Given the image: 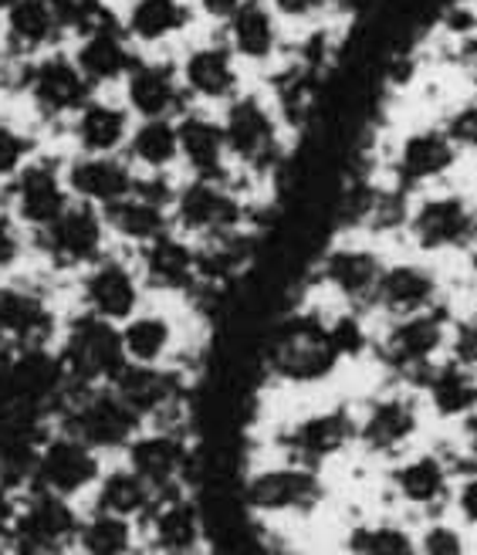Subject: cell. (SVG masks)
Instances as JSON below:
<instances>
[{
  "label": "cell",
  "instance_id": "bcb514c9",
  "mask_svg": "<svg viewBox=\"0 0 477 555\" xmlns=\"http://www.w3.org/2000/svg\"><path fill=\"white\" fill-rule=\"evenodd\" d=\"M416 555H467V542L457 525L434 521L416 539Z\"/></svg>",
  "mask_w": 477,
  "mask_h": 555
},
{
  "label": "cell",
  "instance_id": "681fc988",
  "mask_svg": "<svg viewBox=\"0 0 477 555\" xmlns=\"http://www.w3.org/2000/svg\"><path fill=\"white\" fill-rule=\"evenodd\" d=\"M325 0H268V8L278 14V21H308L322 11Z\"/></svg>",
  "mask_w": 477,
  "mask_h": 555
},
{
  "label": "cell",
  "instance_id": "83f0119b",
  "mask_svg": "<svg viewBox=\"0 0 477 555\" xmlns=\"http://www.w3.org/2000/svg\"><path fill=\"white\" fill-rule=\"evenodd\" d=\"M180 132V163L190 170V177L204 180H231V153L228 139H223V122L214 119L201 108H186L177 119Z\"/></svg>",
  "mask_w": 477,
  "mask_h": 555
},
{
  "label": "cell",
  "instance_id": "3957f363",
  "mask_svg": "<svg viewBox=\"0 0 477 555\" xmlns=\"http://www.w3.org/2000/svg\"><path fill=\"white\" fill-rule=\"evenodd\" d=\"M44 274H11L0 278V346L41 352L62 332L51 285Z\"/></svg>",
  "mask_w": 477,
  "mask_h": 555
},
{
  "label": "cell",
  "instance_id": "9a60e30c",
  "mask_svg": "<svg viewBox=\"0 0 477 555\" xmlns=\"http://www.w3.org/2000/svg\"><path fill=\"white\" fill-rule=\"evenodd\" d=\"M325 485L315 467L308 464H282L265 467L244 485V502L261 515H305L322 505Z\"/></svg>",
  "mask_w": 477,
  "mask_h": 555
},
{
  "label": "cell",
  "instance_id": "816d5d0a",
  "mask_svg": "<svg viewBox=\"0 0 477 555\" xmlns=\"http://www.w3.org/2000/svg\"><path fill=\"white\" fill-rule=\"evenodd\" d=\"M241 4H244V0H193V8L201 11L204 17L217 21V24H228Z\"/></svg>",
  "mask_w": 477,
  "mask_h": 555
},
{
  "label": "cell",
  "instance_id": "8992f818",
  "mask_svg": "<svg viewBox=\"0 0 477 555\" xmlns=\"http://www.w3.org/2000/svg\"><path fill=\"white\" fill-rule=\"evenodd\" d=\"M72 282H75L78 312L99 315L116 325L132 319L146 301V285L136 268L132 251H116V247L81 274H75Z\"/></svg>",
  "mask_w": 477,
  "mask_h": 555
},
{
  "label": "cell",
  "instance_id": "4fadbf2b",
  "mask_svg": "<svg viewBox=\"0 0 477 555\" xmlns=\"http://www.w3.org/2000/svg\"><path fill=\"white\" fill-rule=\"evenodd\" d=\"M31 475L38 491L72 502L81 491H95L102 478V454L62 430L59 437L44 440L38 448V454L31 457Z\"/></svg>",
  "mask_w": 477,
  "mask_h": 555
},
{
  "label": "cell",
  "instance_id": "603a6c76",
  "mask_svg": "<svg viewBox=\"0 0 477 555\" xmlns=\"http://www.w3.org/2000/svg\"><path fill=\"white\" fill-rule=\"evenodd\" d=\"M440 305V274L424 261H386L373 309L389 319L416 315Z\"/></svg>",
  "mask_w": 477,
  "mask_h": 555
},
{
  "label": "cell",
  "instance_id": "484cf974",
  "mask_svg": "<svg viewBox=\"0 0 477 555\" xmlns=\"http://www.w3.org/2000/svg\"><path fill=\"white\" fill-rule=\"evenodd\" d=\"M136 116L126 108V102H112L102 95H92L86 105L78 108L75 119L68 122L72 143L78 153L86 156H119L126 153L129 132Z\"/></svg>",
  "mask_w": 477,
  "mask_h": 555
},
{
  "label": "cell",
  "instance_id": "6da1fadb",
  "mask_svg": "<svg viewBox=\"0 0 477 555\" xmlns=\"http://www.w3.org/2000/svg\"><path fill=\"white\" fill-rule=\"evenodd\" d=\"M112 251V234L99 207L72 201L62 217L31 234V255L48 278H75Z\"/></svg>",
  "mask_w": 477,
  "mask_h": 555
},
{
  "label": "cell",
  "instance_id": "2e32d148",
  "mask_svg": "<svg viewBox=\"0 0 477 555\" xmlns=\"http://www.w3.org/2000/svg\"><path fill=\"white\" fill-rule=\"evenodd\" d=\"M136 268L143 274L146 295H186L204 282L201 278V247L180 231L156 237L153 244L132 251Z\"/></svg>",
  "mask_w": 477,
  "mask_h": 555
},
{
  "label": "cell",
  "instance_id": "f5cc1de1",
  "mask_svg": "<svg viewBox=\"0 0 477 555\" xmlns=\"http://www.w3.org/2000/svg\"><path fill=\"white\" fill-rule=\"evenodd\" d=\"M461 59H464V65L477 75V35H474V38H467V44L461 48Z\"/></svg>",
  "mask_w": 477,
  "mask_h": 555
},
{
  "label": "cell",
  "instance_id": "f6af8a7d",
  "mask_svg": "<svg viewBox=\"0 0 477 555\" xmlns=\"http://www.w3.org/2000/svg\"><path fill=\"white\" fill-rule=\"evenodd\" d=\"M328 336H332L335 352H339L343 359H359V356H366L373 349L370 328H366V322L359 319L356 309H346L339 315H332L328 319Z\"/></svg>",
  "mask_w": 477,
  "mask_h": 555
},
{
  "label": "cell",
  "instance_id": "1f68e13d",
  "mask_svg": "<svg viewBox=\"0 0 477 555\" xmlns=\"http://www.w3.org/2000/svg\"><path fill=\"white\" fill-rule=\"evenodd\" d=\"M223 41H228L237 62L268 65L278 54V44H282L278 14L268 8V0H244L234 17L223 24Z\"/></svg>",
  "mask_w": 477,
  "mask_h": 555
},
{
  "label": "cell",
  "instance_id": "52a82bcc",
  "mask_svg": "<svg viewBox=\"0 0 477 555\" xmlns=\"http://www.w3.org/2000/svg\"><path fill=\"white\" fill-rule=\"evenodd\" d=\"M17 89L44 122H72L78 108L95 95L72 54L59 48L35 62L17 65Z\"/></svg>",
  "mask_w": 477,
  "mask_h": 555
},
{
  "label": "cell",
  "instance_id": "ab89813d",
  "mask_svg": "<svg viewBox=\"0 0 477 555\" xmlns=\"http://www.w3.org/2000/svg\"><path fill=\"white\" fill-rule=\"evenodd\" d=\"M75 548L81 555H132V548H136L132 521L95 508L89 518H81Z\"/></svg>",
  "mask_w": 477,
  "mask_h": 555
},
{
  "label": "cell",
  "instance_id": "ee69618b",
  "mask_svg": "<svg viewBox=\"0 0 477 555\" xmlns=\"http://www.w3.org/2000/svg\"><path fill=\"white\" fill-rule=\"evenodd\" d=\"M31 258V234L17 224L11 210L0 207V278L21 274Z\"/></svg>",
  "mask_w": 477,
  "mask_h": 555
},
{
  "label": "cell",
  "instance_id": "8d00e7d4",
  "mask_svg": "<svg viewBox=\"0 0 477 555\" xmlns=\"http://www.w3.org/2000/svg\"><path fill=\"white\" fill-rule=\"evenodd\" d=\"M136 173H170L180 163L177 119H136L123 153Z\"/></svg>",
  "mask_w": 477,
  "mask_h": 555
},
{
  "label": "cell",
  "instance_id": "11a10c76",
  "mask_svg": "<svg viewBox=\"0 0 477 555\" xmlns=\"http://www.w3.org/2000/svg\"><path fill=\"white\" fill-rule=\"evenodd\" d=\"M8 62H11V59L4 54V48H0V78H4V72H8Z\"/></svg>",
  "mask_w": 477,
  "mask_h": 555
},
{
  "label": "cell",
  "instance_id": "8fae6325",
  "mask_svg": "<svg viewBox=\"0 0 477 555\" xmlns=\"http://www.w3.org/2000/svg\"><path fill=\"white\" fill-rule=\"evenodd\" d=\"M0 193H4V210L14 214V220L27 234L44 231L72 204V190L65 183V163L41 153L31 163H24V170Z\"/></svg>",
  "mask_w": 477,
  "mask_h": 555
},
{
  "label": "cell",
  "instance_id": "f1b7e54d",
  "mask_svg": "<svg viewBox=\"0 0 477 555\" xmlns=\"http://www.w3.org/2000/svg\"><path fill=\"white\" fill-rule=\"evenodd\" d=\"M420 430V406L407 393H389L366 406L359 416L356 440L370 454H397Z\"/></svg>",
  "mask_w": 477,
  "mask_h": 555
},
{
  "label": "cell",
  "instance_id": "cb8c5ba5",
  "mask_svg": "<svg viewBox=\"0 0 477 555\" xmlns=\"http://www.w3.org/2000/svg\"><path fill=\"white\" fill-rule=\"evenodd\" d=\"M126 464L143 478L156 494H173L180 491V481L186 478L190 451L186 440L173 430H153V434H136L126 448Z\"/></svg>",
  "mask_w": 477,
  "mask_h": 555
},
{
  "label": "cell",
  "instance_id": "4dcf8cb0",
  "mask_svg": "<svg viewBox=\"0 0 477 555\" xmlns=\"http://www.w3.org/2000/svg\"><path fill=\"white\" fill-rule=\"evenodd\" d=\"M112 390L119 393V400L139 416V421H153V416L173 410V403L183 393V379L166 366L126 363V370L112 379Z\"/></svg>",
  "mask_w": 477,
  "mask_h": 555
},
{
  "label": "cell",
  "instance_id": "836d02e7",
  "mask_svg": "<svg viewBox=\"0 0 477 555\" xmlns=\"http://www.w3.org/2000/svg\"><path fill=\"white\" fill-rule=\"evenodd\" d=\"M119 332L126 359L139 366H166V359L177 346V322L170 319V312L146 309V305L132 319H126Z\"/></svg>",
  "mask_w": 477,
  "mask_h": 555
},
{
  "label": "cell",
  "instance_id": "4316f807",
  "mask_svg": "<svg viewBox=\"0 0 477 555\" xmlns=\"http://www.w3.org/2000/svg\"><path fill=\"white\" fill-rule=\"evenodd\" d=\"M461 150L443 126H427V129H413L403 135V143L392 159V170H397L400 186H427L440 177L454 170Z\"/></svg>",
  "mask_w": 477,
  "mask_h": 555
},
{
  "label": "cell",
  "instance_id": "b9f144b4",
  "mask_svg": "<svg viewBox=\"0 0 477 555\" xmlns=\"http://www.w3.org/2000/svg\"><path fill=\"white\" fill-rule=\"evenodd\" d=\"M38 156V143L31 132H24L11 119H0V190H4L21 170L24 163Z\"/></svg>",
  "mask_w": 477,
  "mask_h": 555
},
{
  "label": "cell",
  "instance_id": "d4e9b609",
  "mask_svg": "<svg viewBox=\"0 0 477 555\" xmlns=\"http://www.w3.org/2000/svg\"><path fill=\"white\" fill-rule=\"evenodd\" d=\"M0 21H4V54L14 65L41 59L65 38L48 0H8Z\"/></svg>",
  "mask_w": 477,
  "mask_h": 555
},
{
  "label": "cell",
  "instance_id": "7a4b0ae2",
  "mask_svg": "<svg viewBox=\"0 0 477 555\" xmlns=\"http://www.w3.org/2000/svg\"><path fill=\"white\" fill-rule=\"evenodd\" d=\"M59 336V370L75 386H112L129 363L116 322L75 312Z\"/></svg>",
  "mask_w": 477,
  "mask_h": 555
},
{
  "label": "cell",
  "instance_id": "ac0fdd59",
  "mask_svg": "<svg viewBox=\"0 0 477 555\" xmlns=\"http://www.w3.org/2000/svg\"><path fill=\"white\" fill-rule=\"evenodd\" d=\"M123 102L136 119H180L190 102L180 65L139 59L123 81Z\"/></svg>",
  "mask_w": 477,
  "mask_h": 555
},
{
  "label": "cell",
  "instance_id": "f907efd6",
  "mask_svg": "<svg viewBox=\"0 0 477 555\" xmlns=\"http://www.w3.org/2000/svg\"><path fill=\"white\" fill-rule=\"evenodd\" d=\"M454 505H457V515L467 521V525H477V470L467 475L457 491H454Z\"/></svg>",
  "mask_w": 477,
  "mask_h": 555
},
{
  "label": "cell",
  "instance_id": "d6a6232c",
  "mask_svg": "<svg viewBox=\"0 0 477 555\" xmlns=\"http://www.w3.org/2000/svg\"><path fill=\"white\" fill-rule=\"evenodd\" d=\"M153 545L163 555H190L204 539V518L186 494H156V505L146 512Z\"/></svg>",
  "mask_w": 477,
  "mask_h": 555
},
{
  "label": "cell",
  "instance_id": "5bb4252c",
  "mask_svg": "<svg viewBox=\"0 0 477 555\" xmlns=\"http://www.w3.org/2000/svg\"><path fill=\"white\" fill-rule=\"evenodd\" d=\"M383 268H386V258L376 247L359 244V241H339L322 255L315 268V282L343 305L356 309V305H373Z\"/></svg>",
  "mask_w": 477,
  "mask_h": 555
},
{
  "label": "cell",
  "instance_id": "6f0895ef",
  "mask_svg": "<svg viewBox=\"0 0 477 555\" xmlns=\"http://www.w3.org/2000/svg\"><path fill=\"white\" fill-rule=\"evenodd\" d=\"M21 555H59V552H24V548H21Z\"/></svg>",
  "mask_w": 477,
  "mask_h": 555
},
{
  "label": "cell",
  "instance_id": "f546056e",
  "mask_svg": "<svg viewBox=\"0 0 477 555\" xmlns=\"http://www.w3.org/2000/svg\"><path fill=\"white\" fill-rule=\"evenodd\" d=\"M102 217H105V228L112 234V244H123V247H129V251H139V247L153 244L156 237L177 231L173 210L143 197L139 190H132L129 197L105 207Z\"/></svg>",
  "mask_w": 477,
  "mask_h": 555
},
{
  "label": "cell",
  "instance_id": "7bdbcfd3",
  "mask_svg": "<svg viewBox=\"0 0 477 555\" xmlns=\"http://www.w3.org/2000/svg\"><path fill=\"white\" fill-rule=\"evenodd\" d=\"M48 8L59 21L62 35H72V38H81L92 27H99L105 17H112L105 0H48Z\"/></svg>",
  "mask_w": 477,
  "mask_h": 555
},
{
  "label": "cell",
  "instance_id": "9c48e42d",
  "mask_svg": "<svg viewBox=\"0 0 477 555\" xmlns=\"http://www.w3.org/2000/svg\"><path fill=\"white\" fill-rule=\"evenodd\" d=\"M451 328L454 322L443 305H434V309L416 315L389 319L383 339L376 343V352L389 370L420 383L437 363V356L451 346Z\"/></svg>",
  "mask_w": 477,
  "mask_h": 555
},
{
  "label": "cell",
  "instance_id": "7c38bea8",
  "mask_svg": "<svg viewBox=\"0 0 477 555\" xmlns=\"http://www.w3.org/2000/svg\"><path fill=\"white\" fill-rule=\"evenodd\" d=\"M407 234L427 255L470 251L477 244V207L464 193H430L407 214Z\"/></svg>",
  "mask_w": 477,
  "mask_h": 555
},
{
  "label": "cell",
  "instance_id": "c3c4849f",
  "mask_svg": "<svg viewBox=\"0 0 477 555\" xmlns=\"http://www.w3.org/2000/svg\"><path fill=\"white\" fill-rule=\"evenodd\" d=\"M451 359L477 370V309L454 322V328H451Z\"/></svg>",
  "mask_w": 477,
  "mask_h": 555
},
{
  "label": "cell",
  "instance_id": "30bf717a",
  "mask_svg": "<svg viewBox=\"0 0 477 555\" xmlns=\"http://www.w3.org/2000/svg\"><path fill=\"white\" fill-rule=\"evenodd\" d=\"M65 434L89 443L92 451H126L139 434V416L119 400L112 386H78V397L65 410Z\"/></svg>",
  "mask_w": 477,
  "mask_h": 555
},
{
  "label": "cell",
  "instance_id": "d6986e66",
  "mask_svg": "<svg viewBox=\"0 0 477 555\" xmlns=\"http://www.w3.org/2000/svg\"><path fill=\"white\" fill-rule=\"evenodd\" d=\"M72 59L81 68V75L89 78L92 89H105V86H123L132 65L139 62V54L132 38L126 35L123 21L112 14L99 27H92V31L75 38Z\"/></svg>",
  "mask_w": 477,
  "mask_h": 555
},
{
  "label": "cell",
  "instance_id": "60d3db41",
  "mask_svg": "<svg viewBox=\"0 0 477 555\" xmlns=\"http://www.w3.org/2000/svg\"><path fill=\"white\" fill-rule=\"evenodd\" d=\"M349 552L352 555H416V539L400 529V525H359L349 535Z\"/></svg>",
  "mask_w": 477,
  "mask_h": 555
},
{
  "label": "cell",
  "instance_id": "7402d4cb",
  "mask_svg": "<svg viewBox=\"0 0 477 555\" xmlns=\"http://www.w3.org/2000/svg\"><path fill=\"white\" fill-rule=\"evenodd\" d=\"M180 78L190 99L207 105H228L241 95V68L228 41H204L183 54Z\"/></svg>",
  "mask_w": 477,
  "mask_h": 555
},
{
  "label": "cell",
  "instance_id": "680465c9",
  "mask_svg": "<svg viewBox=\"0 0 477 555\" xmlns=\"http://www.w3.org/2000/svg\"><path fill=\"white\" fill-rule=\"evenodd\" d=\"M8 8V0H0V11H4Z\"/></svg>",
  "mask_w": 477,
  "mask_h": 555
},
{
  "label": "cell",
  "instance_id": "db71d44e",
  "mask_svg": "<svg viewBox=\"0 0 477 555\" xmlns=\"http://www.w3.org/2000/svg\"><path fill=\"white\" fill-rule=\"evenodd\" d=\"M464 437H467V443H470V451L477 454V410L464 416Z\"/></svg>",
  "mask_w": 477,
  "mask_h": 555
},
{
  "label": "cell",
  "instance_id": "74e56055",
  "mask_svg": "<svg viewBox=\"0 0 477 555\" xmlns=\"http://www.w3.org/2000/svg\"><path fill=\"white\" fill-rule=\"evenodd\" d=\"M392 488L413 508H437L451 494V464L437 454H416L392 470Z\"/></svg>",
  "mask_w": 477,
  "mask_h": 555
},
{
  "label": "cell",
  "instance_id": "9f6ffc18",
  "mask_svg": "<svg viewBox=\"0 0 477 555\" xmlns=\"http://www.w3.org/2000/svg\"><path fill=\"white\" fill-rule=\"evenodd\" d=\"M467 258H470V268H474V274H477V244L467 251Z\"/></svg>",
  "mask_w": 477,
  "mask_h": 555
},
{
  "label": "cell",
  "instance_id": "ba28073f",
  "mask_svg": "<svg viewBox=\"0 0 477 555\" xmlns=\"http://www.w3.org/2000/svg\"><path fill=\"white\" fill-rule=\"evenodd\" d=\"M220 122L231 163H237L244 173L265 177L282 163V126H278L274 108L261 95L241 92L228 102Z\"/></svg>",
  "mask_w": 477,
  "mask_h": 555
},
{
  "label": "cell",
  "instance_id": "ffe728a7",
  "mask_svg": "<svg viewBox=\"0 0 477 555\" xmlns=\"http://www.w3.org/2000/svg\"><path fill=\"white\" fill-rule=\"evenodd\" d=\"M356 430H359L356 416L346 406H332V410L308 413L298 424H292L282 434V448L295 464L319 467L322 461L343 454L356 440Z\"/></svg>",
  "mask_w": 477,
  "mask_h": 555
},
{
  "label": "cell",
  "instance_id": "e575fe53",
  "mask_svg": "<svg viewBox=\"0 0 477 555\" xmlns=\"http://www.w3.org/2000/svg\"><path fill=\"white\" fill-rule=\"evenodd\" d=\"M420 386L427 390V400L440 421H464L467 413L477 410V370L457 363V359L434 363Z\"/></svg>",
  "mask_w": 477,
  "mask_h": 555
},
{
  "label": "cell",
  "instance_id": "d590c367",
  "mask_svg": "<svg viewBox=\"0 0 477 555\" xmlns=\"http://www.w3.org/2000/svg\"><path fill=\"white\" fill-rule=\"evenodd\" d=\"M193 24L190 0H129L123 27L132 44H163Z\"/></svg>",
  "mask_w": 477,
  "mask_h": 555
},
{
  "label": "cell",
  "instance_id": "44dd1931",
  "mask_svg": "<svg viewBox=\"0 0 477 555\" xmlns=\"http://www.w3.org/2000/svg\"><path fill=\"white\" fill-rule=\"evenodd\" d=\"M136 166L119 153V156H86L75 153L65 163V183L72 190V201L89 204V207H112L116 201L129 197L136 190Z\"/></svg>",
  "mask_w": 477,
  "mask_h": 555
},
{
  "label": "cell",
  "instance_id": "e0dca14e",
  "mask_svg": "<svg viewBox=\"0 0 477 555\" xmlns=\"http://www.w3.org/2000/svg\"><path fill=\"white\" fill-rule=\"evenodd\" d=\"M78 512L72 508L68 498L38 491L27 498L24 508L11 515V535L24 552H65L75 548L78 539Z\"/></svg>",
  "mask_w": 477,
  "mask_h": 555
},
{
  "label": "cell",
  "instance_id": "5b68a950",
  "mask_svg": "<svg viewBox=\"0 0 477 555\" xmlns=\"http://www.w3.org/2000/svg\"><path fill=\"white\" fill-rule=\"evenodd\" d=\"M343 356L328 336V319L292 315L274 328L268 343V370L292 386H312L339 370Z\"/></svg>",
  "mask_w": 477,
  "mask_h": 555
},
{
  "label": "cell",
  "instance_id": "277c9868",
  "mask_svg": "<svg viewBox=\"0 0 477 555\" xmlns=\"http://www.w3.org/2000/svg\"><path fill=\"white\" fill-rule=\"evenodd\" d=\"M247 224V204L231 180L190 177L177 186L173 197V228L193 244L241 237Z\"/></svg>",
  "mask_w": 477,
  "mask_h": 555
},
{
  "label": "cell",
  "instance_id": "7dc6e473",
  "mask_svg": "<svg viewBox=\"0 0 477 555\" xmlns=\"http://www.w3.org/2000/svg\"><path fill=\"white\" fill-rule=\"evenodd\" d=\"M447 135L454 139L457 150H477V99L457 105L443 122Z\"/></svg>",
  "mask_w": 477,
  "mask_h": 555
},
{
  "label": "cell",
  "instance_id": "f35d334b",
  "mask_svg": "<svg viewBox=\"0 0 477 555\" xmlns=\"http://www.w3.org/2000/svg\"><path fill=\"white\" fill-rule=\"evenodd\" d=\"M156 505V491L136 475V470L116 467V470H102V478L95 485V508L119 515V518H146V512Z\"/></svg>",
  "mask_w": 477,
  "mask_h": 555
}]
</instances>
